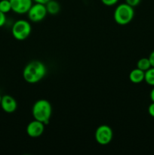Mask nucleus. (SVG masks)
<instances>
[{
	"instance_id": "f257e3e1",
	"label": "nucleus",
	"mask_w": 154,
	"mask_h": 155,
	"mask_svg": "<svg viewBox=\"0 0 154 155\" xmlns=\"http://www.w3.org/2000/svg\"><path fill=\"white\" fill-rule=\"evenodd\" d=\"M47 73L46 66L39 61H32L27 64L23 71V77L27 83L34 84L45 77Z\"/></svg>"
},
{
	"instance_id": "f03ea898",
	"label": "nucleus",
	"mask_w": 154,
	"mask_h": 155,
	"mask_svg": "<svg viewBox=\"0 0 154 155\" xmlns=\"http://www.w3.org/2000/svg\"><path fill=\"white\" fill-rule=\"evenodd\" d=\"M32 114L36 120L48 124L52 114V107L48 100L39 99L34 103L32 108Z\"/></svg>"
},
{
	"instance_id": "7ed1b4c3",
	"label": "nucleus",
	"mask_w": 154,
	"mask_h": 155,
	"mask_svg": "<svg viewBox=\"0 0 154 155\" xmlns=\"http://www.w3.org/2000/svg\"><path fill=\"white\" fill-rule=\"evenodd\" d=\"M134 16V8L127 3H121L116 8L113 13V18L116 24L126 25L133 20Z\"/></svg>"
},
{
	"instance_id": "20e7f679",
	"label": "nucleus",
	"mask_w": 154,
	"mask_h": 155,
	"mask_svg": "<svg viewBox=\"0 0 154 155\" xmlns=\"http://www.w3.org/2000/svg\"><path fill=\"white\" fill-rule=\"evenodd\" d=\"M31 25L26 20H18L15 21L11 28L14 38L17 40L23 41L29 37L31 33Z\"/></svg>"
},
{
	"instance_id": "39448f33",
	"label": "nucleus",
	"mask_w": 154,
	"mask_h": 155,
	"mask_svg": "<svg viewBox=\"0 0 154 155\" xmlns=\"http://www.w3.org/2000/svg\"><path fill=\"white\" fill-rule=\"evenodd\" d=\"M95 140L99 145H107L110 143L113 138V132L109 126L101 125L97 128L95 133Z\"/></svg>"
},
{
	"instance_id": "423d86ee",
	"label": "nucleus",
	"mask_w": 154,
	"mask_h": 155,
	"mask_svg": "<svg viewBox=\"0 0 154 155\" xmlns=\"http://www.w3.org/2000/svg\"><path fill=\"white\" fill-rule=\"evenodd\" d=\"M27 14L30 21L37 23L45 19L48 12L45 4L36 2L34 5H32L31 8Z\"/></svg>"
},
{
	"instance_id": "0eeeda50",
	"label": "nucleus",
	"mask_w": 154,
	"mask_h": 155,
	"mask_svg": "<svg viewBox=\"0 0 154 155\" xmlns=\"http://www.w3.org/2000/svg\"><path fill=\"white\" fill-rule=\"evenodd\" d=\"M45 125V124H44L43 123L34 119V120L29 123L26 129V132L30 137L38 138L43 134Z\"/></svg>"
},
{
	"instance_id": "6e6552de",
	"label": "nucleus",
	"mask_w": 154,
	"mask_h": 155,
	"mask_svg": "<svg viewBox=\"0 0 154 155\" xmlns=\"http://www.w3.org/2000/svg\"><path fill=\"white\" fill-rule=\"evenodd\" d=\"M11 11L16 14L23 15L28 12L33 5V0H10Z\"/></svg>"
},
{
	"instance_id": "1a4fd4ad",
	"label": "nucleus",
	"mask_w": 154,
	"mask_h": 155,
	"mask_svg": "<svg viewBox=\"0 0 154 155\" xmlns=\"http://www.w3.org/2000/svg\"><path fill=\"white\" fill-rule=\"evenodd\" d=\"M0 106L5 112L11 114L14 113L18 108V103L12 96L9 95H5L2 96Z\"/></svg>"
},
{
	"instance_id": "9d476101",
	"label": "nucleus",
	"mask_w": 154,
	"mask_h": 155,
	"mask_svg": "<svg viewBox=\"0 0 154 155\" xmlns=\"http://www.w3.org/2000/svg\"><path fill=\"white\" fill-rule=\"evenodd\" d=\"M128 77L131 83H134V84H138L144 80L145 72L138 68H135L130 72Z\"/></svg>"
},
{
	"instance_id": "9b49d317",
	"label": "nucleus",
	"mask_w": 154,
	"mask_h": 155,
	"mask_svg": "<svg viewBox=\"0 0 154 155\" xmlns=\"http://www.w3.org/2000/svg\"><path fill=\"white\" fill-rule=\"evenodd\" d=\"M47 12L50 15H56L60 10V4L55 0H50L45 4Z\"/></svg>"
},
{
	"instance_id": "f8f14e48",
	"label": "nucleus",
	"mask_w": 154,
	"mask_h": 155,
	"mask_svg": "<svg viewBox=\"0 0 154 155\" xmlns=\"http://www.w3.org/2000/svg\"><path fill=\"white\" fill-rule=\"evenodd\" d=\"M151 68L150 62L148 58H142L137 62V68L143 71H146Z\"/></svg>"
},
{
	"instance_id": "ddd939ff",
	"label": "nucleus",
	"mask_w": 154,
	"mask_h": 155,
	"mask_svg": "<svg viewBox=\"0 0 154 155\" xmlns=\"http://www.w3.org/2000/svg\"><path fill=\"white\" fill-rule=\"evenodd\" d=\"M144 81L149 86H154V68L151 67L149 70L145 71Z\"/></svg>"
},
{
	"instance_id": "4468645a",
	"label": "nucleus",
	"mask_w": 154,
	"mask_h": 155,
	"mask_svg": "<svg viewBox=\"0 0 154 155\" xmlns=\"http://www.w3.org/2000/svg\"><path fill=\"white\" fill-rule=\"evenodd\" d=\"M0 11L4 14L8 13L11 11L10 0H0Z\"/></svg>"
},
{
	"instance_id": "2eb2a0df",
	"label": "nucleus",
	"mask_w": 154,
	"mask_h": 155,
	"mask_svg": "<svg viewBox=\"0 0 154 155\" xmlns=\"http://www.w3.org/2000/svg\"><path fill=\"white\" fill-rule=\"evenodd\" d=\"M101 2L106 6H113L117 4L119 0H101Z\"/></svg>"
},
{
	"instance_id": "dca6fc26",
	"label": "nucleus",
	"mask_w": 154,
	"mask_h": 155,
	"mask_svg": "<svg viewBox=\"0 0 154 155\" xmlns=\"http://www.w3.org/2000/svg\"><path fill=\"white\" fill-rule=\"evenodd\" d=\"M140 1L141 0H125V3H127L128 5H129L131 7H136V6L140 4Z\"/></svg>"
},
{
	"instance_id": "f3484780",
	"label": "nucleus",
	"mask_w": 154,
	"mask_h": 155,
	"mask_svg": "<svg viewBox=\"0 0 154 155\" xmlns=\"http://www.w3.org/2000/svg\"><path fill=\"white\" fill-rule=\"evenodd\" d=\"M6 22V16L5 14H4L3 12H2L0 11V27H3L5 25Z\"/></svg>"
},
{
	"instance_id": "a211bd4d",
	"label": "nucleus",
	"mask_w": 154,
	"mask_h": 155,
	"mask_svg": "<svg viewBox=\"0 0 154 155\" xmlns=\"http://www.w3.org/2000/svg\"><path fill=\"white\" fill-rule=\"evenodd\" d=\"M148 113L151 117H154V102L152 101L148 107Z\"/></svg>"
},
{
	"instance_id": "6ab92c4d",
	"label": "nucleus",
	"mask_w": 154,
	"mask_h": 155,
	"mask_svg": "<svg viewBox=\"0 0 154 155\" xmlns=\"http://www.w3.org/2000/svg\"><path fill=\"white\" fill-rule=\"evenodd\" d=\"M148 58H149V62H150L151 67H153L154 68V50L149 54V56Z\"/></svg>"
},
{
	"instance_id": "aec40b11",
	"label": "nucleus",
	"mask_w": 154,
	"mask_h": 155,
	"mask_svg": "<svg viewBox=\"0 0 154 155\" xmlns=\"http://www.w3.org/2000/svg\"><path fill=\"white\" fill-rule=\"evenodd\" d=\"M33 1L35 2H36V3H41V4L45 5L48 1H50V0H33Z\"/></svg>"
},
{
	"instance_id": "412c9836",
	"label": "nucleus",
	"mask_w": 154,
	"mask_h": 155,
	"mask_svg": "<svg viewBox=\"0 0 154 155\" xmlns=\"http://www.w3.org/2000/svg\"><path fill=\"white\" fill-rule=\"evenodd\" d=\"M149 97H150V99L152 102H154V88L151 90L150 94H149Z\"/></svg>"
},
{
	"instance_id": "4be33fe9",
	"label": "nucleus",
	"mask_w": 154,
	"mask_h": 155,
	"mask_svg": "<svg viewBox=\"0 0 154 155\" xmlns=\"http://www.w3.org/2000/svg\"><path fill=\"white\" fill-rule=\"evenodd\" d=\"M1 100H2V96L1 95H0V103H1Z\"/></svg>"
}]
</instances>
